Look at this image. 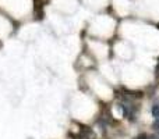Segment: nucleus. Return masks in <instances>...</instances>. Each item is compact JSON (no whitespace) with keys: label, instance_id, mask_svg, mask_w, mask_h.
<instances>
[{"label":"nucleus","instance_id":"nucleus-1","mask_svg":"<svg viewBox=\"0 0 159 139\" xmlns=\"http://www.w3.org/2000/svg\"><path fill=\"white\" fill-rule=\"evenodd\" d=\"M78 139H95V134L92 132V129L88 127H82L81 134H80Z\"/></svg>","mask_w":159,"mask_h":139},{"label":"nucleus","instance_id":"nucleus-2","mask_svg":"<svg viewBox=\"0 0 159 139\" xmlns=\"http://www.w3.org/2000/svg\"><path fill=\"white\" fill-rule=\"evenodd\" d=\"M152 115H154L155 120H157V118H159V106H158V104L152 106Z\"/></svg>","mask_w":159,"mask_h":139},{"label":"nucleus","instance_id":"nucleus-3","mask_svg":"<svg viewBox=\"0 0 159 139\" xmlns=\"http://www.w3.org/2000/svg\"><path fill=\"white\" fill-rule=\"evenodd\" d=\"M135 139H148V135L147 134H140Z\"/></svg>","mask_w":159,"mask_h":139},{"label":"nucleus","instance_id":"nucleus-4","mask_svg":"<svg viewBox=\"0 0 159 139\" xmlns=\"http://www.w3.org/2000/svg\"><path fill=\"white\" fill-rule=\"evenodd\" d=\"M152 127H154L157 131H159V118H157V121L154 123V125H152Z\"/></svg>","mask_w":159,"mask_h":139},{"label":"nucleus","instance_id":"nucleus-5","mask_svg":"<svg viewBox=\"0 0 159 139\" xmlns=\"http://www.w3.org/2000/svg\"><path fill=\"white\" fill-rule=\"evenodd\" d=\"M148 139H157L155 137H148Z\"/></svg>","mask_w":159,"mask_h":139}]
</instances>
